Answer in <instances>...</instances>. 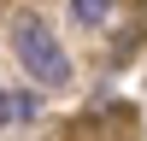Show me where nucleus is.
I'll use <instances>...</instances> for the list:
<instances>
[{
    "instance_id": "obj_1",
    "label": "nucleus",
    "mask_w": 147,
    "mask_h": 141,
    "mask_svg": "<svg viewBox=\"0 0 147 141\" xmlns=\"http://www.w3.org/2000/svg\"><path fill=\"white\" fill-rule=\"evenodd\" d=\"M12 47H18L24 70H30L35 82H47V88H65L71 82V53L59 47V35L47 30V18L18 12V18H12Z\"/></svg>"
},
{
    "instance_id": "obj_2",
    "label": "nucleus",
    "mask_w": 147,
    "mask_h": 141,
    "mask_svg": "<svg viewBox=\"0 0 147 141\" xmlns=\"http://www.w3.org/2000/svg\"><path fill=\"white\" fill-rule=\"evenodd\" d=\"M71 18L88 23V30H106L112 23V0H71Z\"/></svg>"
},
{
    "instance_id": "obj_3",
    "label": "nucleus",
    "mask_w": 147,
    "mask_h": 141,
    "mask_svg": "<svg viewBox=\"0 0 147 141\" xmlns=\"http://www.w3.org/2000/svg\"><path fill=\"white\" fill-rule=\"evenodd\" d=\"M35 117V100L30 94H6L0 88V124H30Z\"/></svg>"
}]
</instances>
